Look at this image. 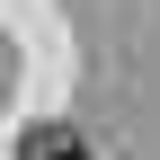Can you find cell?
<instances>
[{
    "label": "cell",
    "instance_id": "obj_1",
    "mask_svg": "<svg viewBox=\"0 0 160 160\" xmlns=\"http://www.w3.org/2000/svg\"><path fill=\"white\" fill-rule=\"evenodd\" d=\"M18 160H89V142H80L71 125H36L27 142H18Z\"/></svg>",
    "mask_w": 160,
    "mask_h": 160
}]
</instances>
